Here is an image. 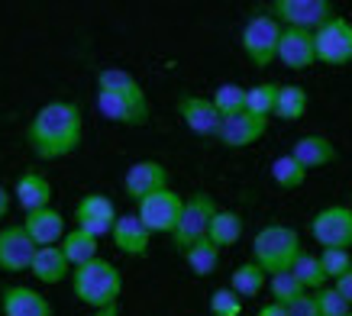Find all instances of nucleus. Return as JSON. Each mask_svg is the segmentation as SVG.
<instances>
[{"label":"nucleus","instance_id":"nucleus-19","mask_svg":"<svg viewBox=\"0 0 352 316\" xmlns=\"http://www.w3.org/2000/svg\"><path fill=\"white\" fill-rule=\"evenodd\" d=\"M294 161H298L304 171H314V168H323V165H333L336 161V146L323 133H307V136L294 139V146L288 152Z\"/></svg>","mask_w":352,"mask_h":316},{"label":"nucleus","instance_id":"nucleus-16","mask_svg":"<svg viewBox=\"0 0 352 316\" xmlns=\"http://www.w3.org/2000/svg\"><path fill=\"white\" fill-rule=\"evenodd\" d=\"M0 313L3 316H55L49 297L30 284H7L0 291Z\"/></svg>","mask_w":352,"mask_h":316},{"label":"nucleus","instance_id":"nucleus-29","mask_svg":"<svg viewBox=\"0 0 352 316\" xmlns=\"http://www.w3.org/2000/svg\"><path fill=\"white\" fill-rule=\"evenodd\" d=\"M278 87L275 81H262V84H252L245 87V113L258 116V120H268V116L275 113V100H278Z\"/></svg>","mask_w":352,"mask_h":316},{"label":"nucleus","instance_id":"nucleus-35","mask_svg":"<svg viewBox=\"0 0 352 316\" xmlns=\"http://www.w3.org/2000/svg\"><path fill=\"white\" fill-rule=\"evenodd\" d=\"M317 258H320V268H323L327 284H330V281H336L340 274H346L352 268V255L349 252H340V249H323Z\"/></svg>","mask_w":352,"mask_h":316},{"label":"nucleus","instance_id":"nucleus-11","mask_svg":"<svg viewBox=\"0 0 352 316\" xmlns=\"http://www.w3.org/2000/svg\"><path fill=\"white\" fill-rule=\"evenodd\" d=\"M265 133H268V120H258V116L239 110L233 116H220V126H217L214 139L230 152H239V148L256 146Z\"/></svg>","mask_w":352,"mask_h":316},{"label":"nucleus","instance_id":"nucleus-22","mask_svg":"<svg viewBox=\"0 0 352 316\" xmlns=\"http://www.w3.org/2000/svg\"><path fill=\"white\" fill-rule=\"evenodd\" d=\"M97 91H107V94L126 97V100H133L139 106H149L146 87L139 84V78L133 71H126V68H100L97 71Z\"/></svg>","mask_w":352,"mask_h":316},{"label":"nucleus","instance_id":"nucleus-15","mask_svg":"<svg viewBox=\"0 0 352 316\" xmlns=\"http://www.w3.org/2000/svg\"><path fill=\"white\" fill-rule=\"evenodd\" d=\"M275 62H281L288 71H307V68H314V65H317V52H314V32L285 30V26H281V39H278Z\"/></svg>","mask_w":352,"mask_h":316},{"label":"nucleus","instance_id":"nucleus-3","mask_svg":"<svg viewBox=\"0 0 352 316\" xmlns=\"http://www.w3.org/2000/svg\"><path fill=\"white\" fill-rule=\"evenodd\" d=\"M304 252L300 245V232L285 226V223H268L252 236V258L265 274H278L288 271L291 262Z\"/></svg>","mask_w":352,"mask_h":316},{"label":"nucleus","instance_id":"nucleus-4","mask_svg":"<svg viewBox=\"0 0 352 316\" xmlns=\"http://www.w3.org/2000/svg\"><path fill=\"white\" fill-rule=\"evenodd\" d=\"M217 210H220V207H217V201L207 194V190H194L191 197H184L178 226H175V232H171L175 249L184 252V249H191L194 242L207 239V229H210V220H214Z\"/></svg>","mask_w":352,"mask_h":316},{"label":"nucleus","instance_id":"nucleus-8","mask_svg":"<svg viewBox=\"0 0 352 316\" xmlns=\"http://www.w3.org/2000/svg\"><path fill=\"white\" fill-rule=\"evenodd\" d=\"M310 236L320 249H340L349 252L352 249V210L346 203H330L323 210L314 213L310 220Z\"/></svg>","mask_w":352,"mask_h":316},{"label":"nucleus","instance_id":"nucleus-20","mask_svg":"<svg viewBox=\"0 0 352 316\" xmlns=\"http://www.w3.org/2000/svg\"><path fill=\"white\" fill-rule=\"evenodd\" d=\"M13 201L23 207V213L52 207V181L43 171H23L13 184Z\"/></svg>","mask_w":352,"mask_h":316},{"label":"nucleus","instance_id":"nucleus-39","mask_svg":"<svg viewBox=\"0 0 352 316\" xmlns=\"http://www.w3.org/2000/svg\"><path fill=\"white\" fill-rule=\"evenodd\" d=\"M10 207H13V194L3 188V184H0V223L10 216Z\"/></svg>","mask_w":352,"mask_h":316},{"label":"nucleus","instance_id":"nucleus-21","mask_svg":"<svg viewBox=\"0 0 352 316\" xmlns=\"http://www.w3.org/2000/svg\"><path fill=\"white\" fill-rule=\"evenodd\" d=\"M97 110L104 120L117 123V126H146L149 123V106H139L126 97H117V94H107V91H97Z\"/></svg>","mask_w":352,"mask_h":316},{"label":"nucleus","instance_id":"nucleus-26","mask_svg":"<svg viewBox=\"0 0 352 316\" xmlns=\"http://www.w3.org/2000/svg\"><path fill=\"white\" fill-rule=\"evenodd\" d=\"M58 249L65 252V258H68V264H72V268L100 258V242H97L94 236L81 232V229H68V232H65L62 242H58Z\"/></svg>","mask_w":352,"mask_h":316},{"label":"nucleus","instance_id":"nucleus-28","mask_svg":"<svg viewBox=\"0 0 352 316\" xmlns=\"http://www.w3.org/2000/svg\"><path fill=\"white\" fill-rule=\"evenodd\" d=\"M182 258H184V264L191 268L194 278H210V274L217 271V264H220V249L210 245L207 239H201V242H194L191 249H184Z\"/></svg>","mask_w":352,"mask_h":316},{"label":"nucleus","instance_id":"nucleus-6","mask_svg":"<svg viewBox=\"0 0 352 316\" xmlns=\"http://www.w3.org/2000/svg\"><path fill=\"white\" fill-rule=\"evenodd\" d=\"M314 52H317V65H330V68H342L352 65V20L333 13L320 30H314Z\"/></svg>","mask_w":352,"mask_h":316},{"label":"nucleus","instance_id":"nucleus-34","mask_svg":"<svg viewBox=\"0 0 352 316\" xmlns=\"http://www.w3.org/2000/svg\"><path fill=\"white\" fill-rule=\"evenodd\" d=\"M310 294H314V304H317V313L320 316H349L352 313V306L330 284L320 287V291H310Z\"/></svg>","mask_w":352,"mask_h":316},{"label":"nucleus","instance_id":"nucleus-32","mask_svg":"<svg viewBox=\"0 0 352 316\" xmlns=\"http://www.w3.org/2000/svg\"><path fill=\"white\" fill-rule=\"evenodd\" d=\"M265 287L272 291V304H281V306H288V304H294L300 294H307L304 287L298 284V278L291 271H278V274H268V281H265Z\"/></svg>","mask_w":352,"mask_h":316},{"label":"nucleus","instance_id":"nucleus-38","mask_svg":"<svg viewBox=\"0 0 352 316\" xmlns=\"http://www.w3.org/2000/svg\"><path fill=\"white\" fill-rule=\"evenodd\" d=\"M333 291H336V294L342 297V300H346V304L352 306V268L346 274H340V278H336V281H333Z\"/></svg>","mask_w":352,"mask_h":316},{"label":"nucleus","instance_id":"nucleus-12","mask_svg":"<svg viewBox=\"0 0 352 316\" xmlns=\"http://www.w3.org/2000/svg\"><path fill=\"white\" fill-rule=\"evenodd\" d=\"M168 181H171V174L162 161H155V158H142V161H133V165L126 168V174H123V190H126L129 201L139 203L142 197H149V194H155V190L171 188Z\"/></svg>","mask_w":352,"mask_h":316},{"label":"nucleus","instance_id":"nucleus-7","mask_svg":"<svg viewBox=\"0 0 352 316\" xmlns=\"http://www.w3.org/2000/svg\"><path fill=\"white\" fill-rule=\"evenodd\" d=\"M182 203L184 197L178 190H155L149 197H142L136 203V220L152 232V236H171L175 226H178V216H182Z\"/></svg>","mask_w":352,"mask_h":316},{"label":"nucleus","instance_id":"nucleus-40","mask_svg":"<svg viewBox=\"0 0 352 316\" xmlns=\"http://www.w3.org/2000/svg\"><path fill=\"white\" fill-rule=\"evenodd\" d=\"M256 316H288V310H285L281 304H272V300H268V304L262 306V310H258Z\"/></svg>","mask_w":352,"mask_h":316},{"label":"nucleus","instance_id":"nucleus-41","mask_svg":"<svg viewBox=\"0 0 352 316\" xmlns=\"http://www.w3.org/2000/svg\"><path fill=\"white\" fill-rule=\"evenodd\" d=\"M91 316H123V313H120V304H117V306H104V310H94Z\"/></svg>","mask_w":352,"mask_h":316},{"label":"nucleus","instance_id":"nucleus-9","mask_svg":"<svg viewBox=\"0 0 352 316\" xmlns=\"http://www.w3.org/2000/svg\"><path fill=\"white\" fill-rule=\"evenodd\" d=\"M268 13H272L278 20V26H285V30L314 32L333 16V3L330 0H275Z\"/></svg>","mask_w":352,"mask_h":316},{"label":"nucleus","instance_id":"nucleus-5","mask_svg":"<svg viewBox=\"0 0 352 316\" xmlns=\"http://www.w3.org/2000/svg\"><path fill=\"white\" fill-rule=\"evenodd\" d=\"M278 39H281V26L272 13H252L239 32V49L256 68H268L278 55Z\"/></svg>","mask_w":352,"mask_h":316},{"label":"nucleus","instance_id":"nucleus-23","mask_svg":"<svg viewBox=\"0 0 352 316\" xmlns=\"http://www.w3.org/2000/svg\"><path fill=\"white\" fill-rule=\"evenodd\" d=\"M30 274L39 284H62L72 278V264L58 245H45V249H36V255H32Z\"/></svg>","mask_w":352,"mask_h":316},{"label":"nucleus","instance_id":"nucleus-37","mask_svg":"<svg viewBox=\"0 0 352 316\" xmlns=\"http://www.w3.org/2000/svg\"><path fill=\"white\" fill-rule=\"evenodd\" d=\"M285 310H288V316H320L317 313V304H314V294H300L298 300H294V304H288L285 306Z\"/></svg>","mask_w":352,"mask_h":316},{"label":"nucleus","instance_id":"nucleus-31","mask_svg":"<svg viewBox=\"0 0 352 316\" xmlns=\"http://www.w3.org/2000/svg\"><path fill=\"white\" fill-rule=\"evenodd\" d=\"M268 171H272V181H275L281 190H298L307 184V171L300 168L291 155H278Z\"/></svg>","mask_w":352,"mask_h":316},{"label":"nucleus","instance_id":"nucleus-17","mask_svg":"<svg viewBox=\"0 0 352 316\" xmlns=\"http://www.w3.org/2000/svg\"><path fill=\"white\" fill-rule=\"evenodd\" d=\"M23 232L32 239L36 249H45V245H58L62 242V236L68 232L65 226V216L55 207H43V210H32L26 213V220L20 223Z\"/></svg>","mask_w":352,"mask_h":316},{"label":"nucleus","instance_id":"nucleus-14","mask_svg":"<svg viewBox=\"0 0 352 316\" xmlns=\"http://www.w3.org/2000/svg\"><path fill=\"white\" fill-rule=\"evenodd\" d=\"M178 116L182 123L188 126V133L201 139H214L217 136V126H220V113L214 110L210 97H201V94H182L178 97Z\"/></svg>","mask_w":352,"mask_h":316},{"label":"nucleus","instance_id":"nucleus-42","mask_svg":"<svg viewBox=\"0 0 352 316\" xmlns=\"http://www.w3.org/2000/svg\"><path fill=\"white\" fill-rule=\"evenodd\" d=\"M346 207H349V210H352V190H349V203H346Z\"/></svg>","mask_w":352,"mask_h":316},{"label":"nucleus","instance_id":"nucleus-25","mask_svg":"<svg viewBox=\"0 0 352 316\" xmlns=\"http://www.w3.org/2000/svg\"><path fill=\"white\" fill-rule=\"evenodd\" d=\"M265 281H268V274L258 268L256 262H243V264H236L233 274H230V291H233L239 300H252V297H258L262 291H265Z\"/></svg>","mask_w":352,"mask_h":316},{"label":"nucleus","instance_id":"nucleus-36","mask_svg":"<svg viewBox=\"0 0 352 316\" xmlns=\"http://www.w3.org/2000/svg\"><path fill=\"white\" fill-rule=\"evenodd\" d=\"M210 316H243V300L230 287H217L210 294Z\"/></svg>","mask_w":352,"mask_h":316},{"label":"nucleus","instance_id":"nucleus-43","mask_svg":"<svg viewBox=\"0 0 352 316\" xmlns=\"http://www.w3.org/2000/svg\"><path fill=\"white\" fill-rule=\"evenodd\" d=\"M349 316H352V313H349Z\"/></svg>","mask_w":352,"mask_h":316},{"label":"nucleus","instance_id":"nucleus-24","mask_svg":"<svg viewBox=\"0 0 352 316\" xmlns=\"http://www.w3.org/2000/svg\"><path fill=\"white\" fill-rule=\"evenodd\" d=\"M243 229L245 223L236 210H217L214 220H210V229H207V242L223 252V249H230V245H236L243 239Z\"/></svg>","mask_w":352,"mask_h":316},{"label":"nucleus","instance_id":"nucleus-13","mask_svg":"<svg viewBox=\"0 0 352 316\" xmlns=\"http://www.w3.org/2000/svg\"><path fill=\"white\" fill-rule=\"evenodd\" d=\"M32 255H36V245L23 232L20 223H3L0 226V271H7V274L30 271Z\"/></svg>","mask_w":352,"mask_h":316},{"label":"nucleus","instance_id":"nucleus-33","mask_svg":"<svg viewBox=\"0 0 352 316\" xmlns=\"http://www.w3.org/2000/svg\"><path fill=\"white\" fill-rule=\"evenodd\" d=\"M210 104H214V110L220 116L239 113V110L245 106V87L243 84H233V81H230V84H220L214 94H210Z\"/></svg>","mask_w":352,"mask_h":316},{"label":"nucleus","instance_id":"nucleus-27","mask_svg":"<svg viewBox=\"0 0 352 316\" xmlns=\"http://www.w3.org/2000/svg\"><path fill=\"white\" fill-rule=\"evenodd\" d=\"M310 106V97L307 91L300 84H281L278 87V100H275V113L281 123H294V120H300V116L307 113Z\"/></svg>","mask_w":352,"mask_h":316},{"label":"nucleus","instance_id":"nucleus-1","mask_svg":"<svg viewBox=\"0 0 352 316\" xmlns=\"http://www.w3.org/2000/svg\"><path fill=\"white\" fill-rule=\"evenodd\" d=\"M81 142H85V110L75 100L43 104L26 126V146L39 161L75 155Z\"/></svg>","mask_w":352,"mask_h":316},{"label":"nucleus","instance_id":"nucleus-2","mask_svg":"<svg viewBox=\"0 0 352 316\" xmlns=\"http://www.w3.org/2000/svg\"><path fill=\"white\" fill-rule=\"evenodd\" d=\"M72 291L85 306L91 310H104V306H117L123 294V274L107 258H94L87 264L72 268Z\"/></svg>","mask_w":352,"mask_h":316},{"label":"nucleus","instance_id":"nucleus-18","mask_svg":"<svg viewBox=\"0 0 352 316\" xmlns=\"http://www.w3.org/2000/svg\"><path fill=\"white\" fill-rule=\"evenodd\" d=\"M110 239H113V245H117L123 255H129V258H146V255H149V245H152V232L136 220V213H123V216H117V223H113Z\"/></svg>","mask_w":352,"mask_h":316},{"label":"nucleus","instance_id":"nucleus-10","mask_svg":"<svg viewBox=\"0 0 352 316\" xmlns=\"http://www.w3.org/2000/svg\"><path fill=\"white\" fill-rule=\"evenodd\" d=\"M117 216H120L117 203L110 201L107 194H100V190H91V194H85V197L75 203V229L94 236L97 242H100L104 236H110Z\"/></svg>","mask_w":352,"mask_h":316},{"label":"nucleus","instance_id":"nucleus-30","mask_svg":"<svg viewBox=\"0 0 352 316\" xmlns=\"http://www.w3.org/2000/svg\"><path fill=\"white\" fill-rule=\"evenodd\" d=\"M288 271L298 278V284L304 287V291H320V287H327V278H323L320 258H317L314 252H300L298 258L291 262Z\"/></svg>","mask_w":352,"mask_h":316}]
</instances>
